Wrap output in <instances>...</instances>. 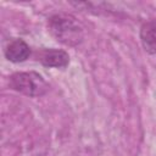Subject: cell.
<instances>
[{"mask_svg":"<svg viewBox=\"0 0 156 156\" xmlns=\"http://www.w3.org/2000/svg\"><path fill=\"white\" fill-rule=\"evenodd\" d=\"M9 87L26 96L38 98L43 96L49 90V84L44 77L34 71L16 72L9 78Z\"/></svg>","mask_w":156,"mask_h":156,"instance_id":"cell-2","label":"cell"},{"mask_svg":"<svg viewBox=\"0 0 156 156\" xmlns=\"http://www.w3.org/2000/svg\"><path fill=\"white\" fill-rule=\"evenodd\" d=\"M5 57L13 63L24 62L30 56V46L23 39H12L5 48Z\"/></svg>","mask_w":156,"mask_h":156,"instance_id":"cell-4","label":"cell"},{"mask_svg":"<svg viewBox=\"0 0 156 156\" xmlns=\"http://www.w3.org/2000/svg\"><path fill=\"white\" fill-rule=\"evenodd\" d=\"M38 61L45 67L65 68L69 63V55L61 49H43L38 54Z\"/></svg>","mask_w":156,"mask_h":156,"instance_id":"cell-3","label":"cell"},{"mask_svg":"<svg viewBox=\"0 0 156 156\" xmlns=\"http://www.w3.org/2000/svg\"><path fill=\"white\" fill-rule=\"evenodd\" d=\"M140 41L144 50L150 54H156V21H147L140 27Z\"/></svg>","mask_w":156,"mask_h":156,"instance_id":"cell-5","label":"cell"},{"mask_svg":"<svg viewBox=\"0 0 156 156\" xmlns=\"http://www.w3.org/2000/svg\"><path fill=\"white\" fill-rule=\"evenodd\" d=\"M48 30L56 41L66 46H77L83 41L84 30L71 15L57 13L48 20Z\"/></svg>","mask_w":156,"mask_h":156,"instance_id":"cell-1","label":"cell"}]
</instances>
